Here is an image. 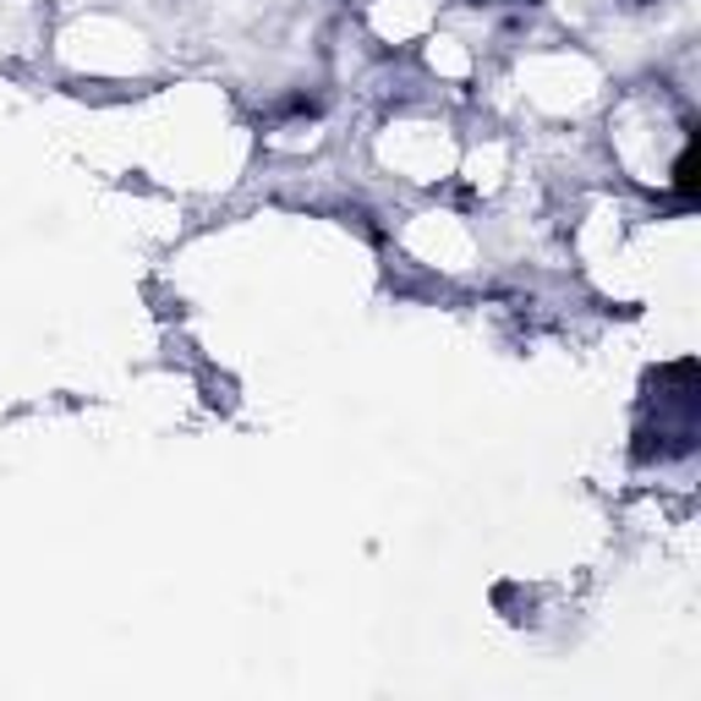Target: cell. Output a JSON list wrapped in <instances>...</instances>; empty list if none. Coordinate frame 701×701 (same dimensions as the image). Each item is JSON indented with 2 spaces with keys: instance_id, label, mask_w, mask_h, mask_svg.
<instances>
[{
  "instance_id": "7a4b0ae2",
  "label": "cell",
  "mask_w": 701,
  "mask_h": 701,
  "mask_svg": "<svg viewBox=\"0 0 701 701\" xmlns=\"http://www.w3.org/2000/svg\"><path fill=\"white\" fill-rule=\"evenodd\" d=\"M636 6H652V0H636Z\"/></svg>"
},
{
  "instance_id": "6da1fadb",
  "label": "cell",
  "mask_w": 701,
  "mask_h": 701,
  "mask_svg": "<svg viewBox=\"0 0 701 701\" xmlns=\"http://www.w3.org/2000/svg\"><path fill=\"white\" fill-rule=\"evenodd\" d=\"M675 192H680V198L697 192V148H691V142H686L680 159H675Z\"/></svg>"
}]
</instances>
